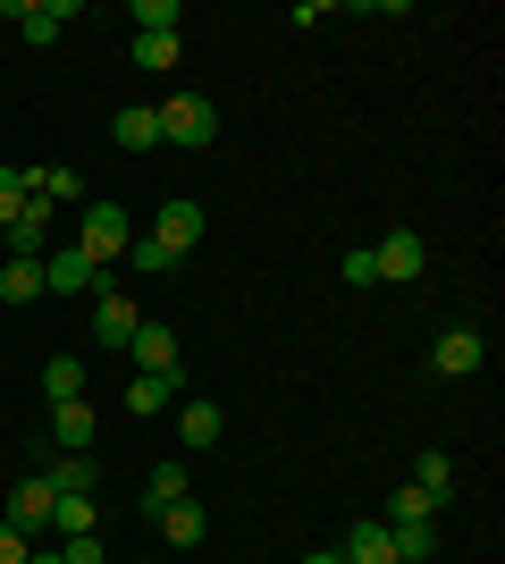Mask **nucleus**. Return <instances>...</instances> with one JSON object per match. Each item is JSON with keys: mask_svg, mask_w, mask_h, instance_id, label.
Listing matches in <instances>:
<instances>
[{"mask_svg": "<svg viewBox=\"0 0 505 564\" xmlns=\"http://www.w3.org/2000/svg\"><path fill=\"white\" fill-rule=\"evenodd\" d=\"M127 245H135V219L119 212V203H85V228H76V253L85 261H127Z\"/></svg>", "mask_w": 505, "mask_h": 564, "instance_id": "nucleus-1", "label": "nucleus"}, {"mask_svg": "<svg viewBox=\"0 0 505 564\" xmlns=\"http://www.w3.org/2000/svg\"><path fill=\"white\" fill-rule=\"evenodd\" d=\"M211 135H219V110H211V94H168V101H161V143L211 152Z\"/></svg>", "mask_w": 505, "mask_h": 564, "instance_id": "nucleus-2", "label": "nucleus"}, {"mask_svg": "<svg viewBox=\"0 0 505 564\" xmlns=\"http://www.w3.org/2000/svg\"><path fill=\"white\" fill-rule=\"evenodd\" d=\"M101 286H110V270L85 261L76 245H51L43 253V295H101Z\"/></svg>", "mask_w": 505, "mask_h": 564, "instance_id": "nucleus-3", "label": "nucleus"}, {"mask_svg": "<svg viewBox=\"0 0 505 564\" xmlns=\"http://www.w3.org/2000/svg\"><path fill=\"white\" fill-rule=\"evenodd\" d=\"M371 261H380V286L421 279V236H413V228H387L380 245H371Z\"/></svg>", "mask_w": 505, "mask_h": 564, "instance_id": "nucleus-4", "label": "nucleus"}, {"mask_svg": "<svg viewBox=\"0 0 505 564\" xmlns=\"http://www.w3.org/2000/svg\"><path fill=\"white\" fill-rule=\"evenodd\" d=\"M135 321H144V312H135V295H119V286H101V295H94V346H127V337H135Z\"/></svg>", "mask_w": 505, "mask_h": 564, "instance_id": "nucleus-5", "label": "nucleus"}, {"mask_svg": "<svg viewBox=\"0 0 505 564\" xmlns=\"http://www.w3.org/2000/svg\"><path fill=\"white\" fill-rule=\"evenodd\" d=\"M127 354H135V371H168L177 379V329H168V321H135Z\"/></svg>", "mask_w": 505, "mask_h": 564, "instance_id": "nucleus-6", "label": "nucleus"}, {"mask_svg": "<svg viewBox=\"0 0 505 564\" xmlns=\"http://www.w3.org/2000/svg\"><path fill=\"white\" fill-rule=\"evenodd\" d=\"M481 362H488L481 329H447V337H438V346H430V371H447V379H472V371H481Z\"/></svg>", "mask_w": 505, "mask_h": 564, "instance_id": "nucleus-7", "label": "nucleus"}, {"mask_svg": "<svg viewBox=\"0 0 505 564\" xmlns=\"http://www.w3.org/2000/svg\"><path fill=\"white\" fill-rule=\"evenodd\" d=\"M9 18H18L25 43H59V25L76 18V0H9Z\"/></svg>", "mask_w": 505, "mask_h": 564, "instance_id": "nucleus-8", "label": "nucleus"}, {"mask_svg": "<svg viewBox=\"0 0 505 564\" xmlns=\"http://www.w3.org/2000/svg\"><path fill=\"white\" fill-rule=\"evenodd\" d=\"M152 236H161L168 253H194V245H202V203H186V194H177V203H161Z\"/></svg>", "mask_w": 505, "mask_h": 564, "instance_id": "nucleus-9", "label": "nucleus"}, {"mask_svg": "<svg viewBox=\"0 0 505 564\" xmlns=\"http://www.w3.org/2000/svg\"><path fill=\"white\" fill-rule=\"evenodd\" d=\"M9 531H18V540H34V531H51V480H25L18 497H9Z\"/></svg>", "mask_w": 505, "mask_h": 564, "instance_id": "nucleus-10", "label": "nucleus"}, {"mask_svg": "<svg viewBox=\"0 0 505 564\" xmlns=\"http://www.w3.org/2000/svg\"><path fill=\"white\" fill-rule=\"evenodd\" d=\"M177 438H186L194 455L219 447V404H211V397H177Z\"/></svg>", "mask_w": 505, "mask_h": 564, "instance_id": "nucleus-11", "label": "nucleus"}, {"mask_svg": "<svg viewBox=\"0 0 505 564\" xmlns=\"http://www.w3.org/2000/svg\"><path fill=\"white\" fill-rule=\"evenodd\" d=\"M345 564H396V547H387V522L380 514H362L354 531H345V547H337Z\"/></svg>", "mask_w": 505, "mask_h": 564, "instance_id": "nucleus-12", "label": "nucleus"}, {"mask_svg": "<svg viewBox=\"0 0 505 564\" xmlns=\"http://www.w3.org/2000/svg\"><path fill=\"white\" fill-rule=\"evenodd\" d=\"M202 531H211V514H202L194 497H177V506H161V540H168V547H202Z\"/></svg>", "mask_w": 505, "mask_h": 564, "instance_id": "nucleus-13", "label": "nucleus"}, {"mask_svg": "<svg viewBox=\"0 0 505 564\" xmlns=\"http://www.w3.org/2000/svg\"><path fill=\"white\" fill-rule=\"evenodd\" d=\"M168 404H177V379H168V371H135V379H127V413H144V422H152V413H168Z\"/></svg>", "mask_w": 505, "mask_h": 564, "instance_id": "nucleus-14", "label": "nucleus"}, {"mask_svg": "<svg viewBox=\"0 0 505 564\" xmlns=\"http://www.w3.org/2000/svg\"><path fill=\"white\" fill-rule=\"evenodd\" d=\"M51 438H59L68 455H85V447H94V404H85V397H76V404H51Z\"/></svg>", "mask_w": 505, "mask_h": 564, "instance_id": "nucleus-15", "label": "nucleus"}, {"mask_svg": "<svg viewBox=\"0 0 505 564\" xmlns=\"http://www.w3.org/2000/svg\"><path fill=\"white\" fill-rule=\"evenodd\" d=\"M43 397L51 404H76V397H85V354H51V362H43Z\"/></svg>", "mask_w": 505, "mask_h": 564, "instance_id": "nucleus-16", "label": "nucleus"}, {"mask_svg": "<svg viewBox=\"0 0 505 564\" xmlns=\"http://www.w3.org/2000/svg\"><path fill=\"white\" fill-rule=\"evenodd\" d=\"M43 480H51V497H94V489H101L94 455H59V464H51Z\"/></svg>", "mask_w": 505, "mask_h": 564, "instance_id": "nucleus-17", "label": "nucleus"}, {"mask_svg": "<svg viewBox=\"0 0 505 564\" xmlns=\"http://www.w3.org/2000/svg\"><path fill=\"white\" fill-rule=\"evenodd\" d=\"M110 135H119V152H152V143H161V110H144V101H135V110L110 118Z\"/></svg>", "mask_w": 505, "mask_h": 564, "instance_id": "nucleus-18", "label": "nucleus"}, {"mask_svg": "<svg viewBox=\"0 0 505 564\" xmlns=\"http://www.w3.org/2000/svg\"><path fill=\"white\" fill-rule=\"evenodd\" d=\"M387 547H396V564H430L438 531H430V522H387Z\"/></svg>", "mask_w": 505, "mask_h": 564, "instance_id": "nucleus-19", "label": "nucleus"}, {"mask_svg": "<svg viewBox=\"0 0 505 564\" xmlns=\"http://www.w3.org/2000/svg\"><path fill=\"white\" fill-rule=\"evenodd\" d=\"M34 295H43V261L9 253V270H0V304H34Z\"/></svg>", "mask_w": 505, "mask_h": 564, "instance_id": "nucleus-20", "label": "nucleus"}, {"mask_svg": "<svg viewBox=\"0 0 505 564\" xmlns=\"http://www.w3.org/2000/svg\"><path fill=\"white\" fill-rule=\"evenodd\" d=\"M25 186H34V203H76L85 177H76V169H25Z\"/></svg>", "mask_w": 505, "mask_h": 564, "instance_id": "nucleus-21", "label": "nucleus"}, {"mask_svg": "<svg viewBox=\"0 0 505 564\" xmlns=\"http://www.w3.org/2000/svg\"><path fill=\"white\" fill-rule=\"evenodd\" d=\"M186 497V464H152V480H144V514H161V506H177Z\"/></svg>", "mask_w": 505, "mask_h": 564, "instance_id": "nucleus-22", "label": "nucleus"}, {"mask_svg": "<svg viewBox=\"0 0 505 564\" xmlns=\"http://www.w3.org/2000/svg\"><path fill=\"white\" fill-rule=\"evenodd\" d=\"M94 531V497H51V540H76Z\"/></svg>", "mask_w": 505, "mask_h": 564, "instance_id": "nucleus-23", "label": "nucleus"}, {"mask_svg": "<svg viewBox=\"0 0 505 564\" xmlns=\"http://www.w3.org/2000/svg\"><path fill=\"white\" fill-rule=\"evenodd\" d=\"M25 203H34V186H25V169H9V161H0V236L18 228V212H25Z\"/></svg>", "mask_w": 505, "mask_h": 564, "instance_id": "nucleus-24", "label": "nucleus"}, {"mask_svg": "<svg viewBox=\"0 0 505 564\" xmlns=\"http://www.w3.org/2000/svg\"><path fill=\"white\" fill-rule=\"evenodd\" d=\"M177 51H186L177 34H135V68H144V76H161V68H177Z\"/></svg>", "mask_w": 505, "mask_h": 564, "instance_id": "nucleus-25", "label": "nucleus"}, {"mask_svg": "<svg viewBox=\"0 0 505 564\" xmlns=\"http://www.w3.org/2000/svg\"><path fill=\"white\" fill-rule=\"evenodd\" d=\"M127 261H135L144 279H161V270H177V261H186V253H168L161 236H135V245H127Z\"/></svg>", "mask_w": 505, "mask_h": 564, "instance_id": "nucleus-26", "label": "nucleus"}, {"mask_svg": "<svg viewBox=\"0 0 505 564\" xmlns=\"http://www.w3.org/2000/svg\"><path fill=\"white\" fill-rule=\"evenodd\" d=\"M430 514H438V497H430V489H396L380 522H430Z\"/></svg>", "mask_w": 505, "mask_h": 564, "instance_id": "nucleus-27", "label": "nucleus"}, {"mask_svg": "<svg viewBox=\"0 0 505 564\" xmlns=\"http://www.w3.org/2000/svg\"><path fill=\"white\" fill-rule=\"evenodd\" d=\"M177 18H186L177 0H135V34H177Z\"/></svg>", "mask_w": 505, "mask_h": 564, "instance_id": "nucleus-28", "label": "nucleus"}, {"mask_svg": "<svg viewBox=\"0 0 505 564\" xmlns=\"http://www.w3.org/2000/svg\"><path fill=\"white\" fill-rule=\"evenodd\" d=\"M447 480H455V464H447V455L430 447V455H421V471H413V489H430L438 506H447Z\"/></svg>", "mask_w": 505, "mask_h": 564, "instance_id": "nucleus-29", "label": "nucleus"}, {"mask_svg": "<svg viewBox=\"0 0 505 564\" xmlns=\"http://www.w3.org/2000/svg\"><path fill=\"white\" fill-rule=\"evenodd\" d=\"M59 564H110V556H101L94 531H76V540H59Z\"/></svg>", "mask_w": 505, "mask_h": 564, "instance_id": "nucleus-30", "label": "nucleus"}, {"mask_svg": "<svg viewBox=\"0 0 505 564\" xmlns=\"http://www.w3.org/2000/svg\"><path fill=\"white\" fill-rule=\"evenodd\" d=\"M345 286H380V261H371V245H354V253H345Z\"/></svg>", "mask_w": 505, "mask_h": 564, "instance_id": "nucleus-31", "label": "nucleus"}, {"mask_svg": "<svg viewBox=\"0 0 505 564\" xmlns=\"http://www.w3.org/2000/svg\"><path fill=\"white\" fill-rule=\"evenodd\" d=\"M25 547H34V540H18V531L0 522V564H25Z\"/></svg>", "mask_w": 505, "mask_h": 564, "instance_id": "nucleus-32", "label": "nucleus"}, {"mask_svg": "<svg viewBox=\"0 0 505 564\" xmlns=\"http://www.w3.org/2000/svg\"><path fill=\"white\" fill-rule=\"evenodd\" d=\"M25 564H59V547H25Z\"/></svg>", "mask_w": 505, "mask_h": 564, "instance_id": "nucleus-33", "label": "nucleus"}, {"mask_svg": "<svg viewBox=\"0 0 505 564\" xmlns=\"http://www.w3.org/2000/svg\"><path fill=\"white\" fill-rule=\"evenodd\" d=\"M304 564H345V556H337V547H312V556H304Z\"/></svg>", "mask_w": 505, "mask_h": 564, "instance_id": "nucleus-34", "label": "nucleus"}, {"mask_svg": "<svg viewBox=\"0 0 505 564\" xmlns=\"http://www.w3.org/2000/svg\"><path fill=\"white\" fill-rule=\"evenodd\" d=\"M0 245H9V236H0Z\"/></svg>", "mask_w": 505, "mask_h": 564, "instance_id": "nucleus-35", "label": "nucleus"}]
</instances>
